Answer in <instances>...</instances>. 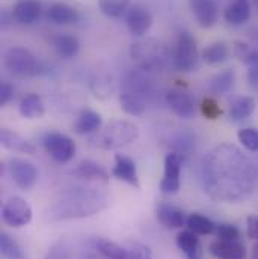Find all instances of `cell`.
Segmentation results:
<instances>
[{
  "mask_svg": "<svg viewBox=\"0 0 258 259\" xmlns=\"http://www.w3.org/2000/svg\"><path fill=\"white\" fill-rule=\"evenodd\" d=\"M3 65L8 69V72L18 78H27L35 77L44 72V66L41 62L23 47H12L5 53Z\"/></svg>",
  "mask_w": 258,
  "mask_h": 259,
  "instance_id": "5",
  "label": "cell"
},
{
  "mask_svg": "<svg viewBox=\"0 0 258 259\" xmlns=\"http://www.w3.org/2000/svg\"><path fill=\"white\" fill-rule=\"evenodd\" d=\"M92 246H94V250H97L106 259H130L129 249L107 238H95L92 241Z\"/></svg>",
  "mask_w": 258,
  "mask_h": 259,
  "instance_id": "27",
  "label": "cell"
},
{
  "mask_svg": "<svg viewBox=\"0 0 258 259\" xmlns=\"http://www.w3.org/2000/svg\"><path fill=\"white\" fill-rule=\"evenodd\" d=\"M82 259H106V258H104V256H101L100 253H98V255H97V253H86V255H85Z\"/></svg>",
  "mask_w": 258,
  "mask_h": 259,
  "instance_id": "45",
  "label": "cell"
},
{
  "mask_svg": "<svg viewBox=\"0 0 258 259\" xmlns=\"http://www.w3.org/2000/svg\"><path fill=\"white\" fill-rule=\"evenodd\" d=\"M248 237L258 241V215L248 217Z\"/></svg>",
  "mask_w": 258,
  "mask_h": 259,
  "instance_id": "42",
  "label": "cell"
},
{
  "mask_svg": "<svg viewBox=\"0 0 258 259\" xmlns=\"http://www.w3.org/2000/svg\"><path fill=\"white\" fill-rule=\"evenodd\" d=\"M186 226L188 229H191L196 235H210L213 232H216V223L213 220H210L208 217L198 214V212H192L188 220H186Z\"/></svg>",
  "mask_w": 258,
  "mask_h": 259,
  "instance_id": "31",
  "label": "cell"
},
{
  "mask_svg": "<svg viewBox=\"0 0 258 259\" xmlns=\"http://www.w3.org/2000/svg\"><path fill=\"white\" fill-rule=\"evenodd\" d=\"M205 193L214 200L236 202L245 199L257 183V164L233 145L213 148L201 167Z\"/></svg>",
  "mask_w": 258,
  "mask_h": 259,
  "instance_id": "1",
  "label": "cell"
},
{
  "mask_svg": "<svg viewBox=\"0 0 258 259\" xmlns=\"http://www.w3.org/2000/svg\"><path fill=\"white\" fill-rule=\"evenodd\" d=\"M210 253L216 259H246V247L245 244L237 241H224L216 240L208 247Z\"/></svg>",
  "mask_w": 258,
  "mask_h": 259,
  "instance_id": "18",
  "label": "cell"
},
{
  "mask_svg": "<svg viewBox=\"0 0 258 259\" xmlns=\"http://www.w3.org/2000/svg\"><path fill=\"white\" fill-rule=\"evenodd\" d=\"M0 143L3 148L20 154L33 155L36 152V146L32 142H29L27 139H24L23 136L9 128L0 130Z\"/></svg>",
  "mask_w": 258,
  "mask_h": 259,
  "instance_id": "19",
  "label": "cell"
},
{
  "mask_svg": "<svg viewBox=\"0 0 258 259\" xmlns=\"http://www.w3.org/2000/svg\"><path fill=\"white\" fill-rule=\"evenodd\" d=\"M103 125V118L98 112L91 110V109H85L80 112V115L77 116V121L74 124V131L80 136H86V134H94Z\"/></svg>",
  "mask_w": 258,
  "mask_h": 259,
  "instance_id": "22",
  "label": "cell"
},
{
  "mask_svg": "<svg viewBox=\"0 0 258 259\" xmlns=\"http://www.w3.org/2000/svg\"><path fill=\"white\" fill-rule=\"evenodd\" d=\"M156 215H157L159 223L165 229H180V228L186 226V220H188L183 209H180L178 206L165 203V202L157 205Z\"/></svg>",
  "mask_w": 258,
  "mask_h": 259,
  "instance_id": "16",
  "label": "cell"
},
{
  "mask_svg": "<svg viewBox=\"0 0 258 259\" xmlns=\"http://www.w3.org/2000/svg\"><path fill=\"white\" fill-rule=\"evenodd\" d=\"M120 106L130 116H142L146 110L145 98L131 89H126L120 94Z\"/></svg>",
  "mask_w": 258,
  "mask_h": 259,
  "instance_id": "24",
  "label": "cell"
},
{
  "mask_svg": "<svg viewBox=\"0 0 258 259\" xmlns=\"http://www.w3.org/2000/svg\"><path fill=\"white\" fill-rule=\"evenodd\" d=\"M43 146L46 152L59 164L71 161L76 155V142L62 133H47L43 137Z\"/></svg>",
  "mask_w": 258,
  "mask_h": 259,
  "instance_id": "6",
  "label": "cell"
},
{
  "mask_svg": "<svg viewBox=\"0 0 258 259\" xmlns=\"http://www.w3.org/2000/svg\"><path fill=\"white\" fill-rule=\"evenodd\" d=\"M43 5L38 0H18L12 8V17L20 23L30 26L41 18Z\"/></svg>",
  "mask_w": 258,
  "mask_h": 259,
  "instance_id": "17",
  "label": "cell"
},
{
  "mask_svg": "<svg viewBox=\"0 0 258 259\" xmlns=\"http://www.w3.org/2000/svg\"><path fill=\"white\" fill-rule=\"evenodd\" d=\"M163 178L160 181V192L163 194H175L181 187V166L183 155L172 151L166 154L163 163Z\"/></svg>",
  "mask_w": 258,
  "mask_h": 259,
  "instance_id": "9",
  "label": "cell"
},
{
  "mask_svg": "<svg viewBox=\"0 0 258 259\" xmlns=\"http://www.w3.org/2000/svg\"><path fill=\"white\" fill-rule=\"evenodd\" d=\"M198 62V47L196 39L191 32H181L175 42L174 50V64L181 72L194 71Z\"/></svg>",
  "mask_w": 258,
  "mask_h": 259,
  "instance_id": "7",
  "label": "cell"
},
{
  "mask_svg": "<svg viewBox=\"0 0 258 259\" xmlns=\"http://www.w3.org/2000/svg\"><path fill=\"white\" fill-rule=\"evenodd\" d=\"M248 80L252 86L258 88V64L249 66L248 69Z\"/></svg>",
  "mask_w": 258,
  "mask_h": 259,
  "instance_id": "43",
  "label": "cell"
},
{
  "mask_svg": "<svg viewBox=\"0 0 258 259\" xmlns=\"http://www.w3.org/2000/svg\"><path fill=\"white\" fill-rule=\"evenodd\" d=\"M130 55L131 59L143 71H160L165 68L169 58L166 46L154 38L140 39L131 44Z\"/></svg>",
  "mask_w": 258,
  "mask_h": 259,
  "instance_id": "4",
  "label": "cell"
},
{
  "mask_svg": "<svg viewBox=\"0 0 258 259\" xmlns=\"http://www.w3.org/2000/svg\"><path fill=\"white\" fill-rule=\"evenodd\" d=\"M252 259H258V241L254 244V249H252Z\"/></svg>",
  "mask_w": 258,
  "mask_h": 259,
  "instance_id": "46",
  "label": "cell"
},
{
  "mask_svg": "<svg viewBox=\"0 0 258 259\" xmlns=\"http://www.w3.org/2000/svg\"><path fill=\"white\" fill-rule=\"evenodd\" d=\"M8 169L12 183L21 190L32 189L38 181V169L32 161L12 157L8 163Z\"/></svg>",
  "mask_w": 258,
  "mask_h": 259,
  "instance_id": "10",
  "label": "cell"
},
{
  "mask_svg": "<svg viewBox=\"0 0 258 259\" xmlns=\"http://www.w3.org/2000/svg\"><path fill=\"white\" fill-rule=\"evenodd\" d=\"M44 259H69V250L66 247L64 241H58L55 243L46 253V258Z\"/></svg>",
  "mask_w": 258,
  "mask_h": 259,
  "instance_id": "38",
  "label": "cell"
},
{
  "mask_svg": "<svg viewBox=\"0 0 258 259\" xmlns=\"http://www.w3.org/2000/svg\"><path fill=\"white\" fill-rule=\"evenodd\" d=\"M18 112L26 119H40L46 115V106L38 94H27L20 100Z\"/></svg>",
  "mask_w": 258,
  "mask_h": 259,
  "instance_id": "23",
  "label": "cell"
},
{
  "mask_svg": "<svg viewBox=\"0 0 258 259\" xmlns=\"http://www.w3.org/2000/svg\"><path fill=\"white\" fill-rule=\"evenodd\" d=\"M225 21L231 26H242L251 18L249 0H231L224 11Z\"/></svg>",
  "mask_w": 258,
  "mask_h": 259,
  "instance_id": "20",
  "label": "cell"
},
{
  "mask_svg": "<svg viewBox=\"0 0 258 259\" xmlns=\"http://www.w3.org/2000/svg\"><path fill=\"white\" fill-rule=\"evenodd\" d=\"M255 98L249 97V95H243V97H237L230 103V118L233 121H243L246 118H249L254 112H255Z\"/></svg>",
  "mask_w": 258,
  "mask_h": 259,
  "instance_id": "25",
  "label": "cell"
},
{
  "mask_svg": "<svg viewBox=\"0 0 258 259\" xmlns=\"http://www.w3.org/2000/svg\"><path fill=\"white\" fill-rule=\"evenodd\" d=\"M166 100V104L169 106V109L178 116V118H183V119H188V118H192L195 115V100L194 97L186 92V91H181V89H174V91H169L165 97Z\"/></svg>",
  "mask_w": 258,
  "mask_h": 259,
  "instance_id": "12",
  "label": "cell"
},
{
  "mask_svg": "<svg viewBox=\"0 0 258 259\" xmlns=\"http://www.w3.org/2000/svg\"><path fill=\"white\" fill-rule=\"evenodd\" d=\"M126 24L131 35L142 38L153 26V15L146 8L140 5H133L126 14Z\"/></svg>",
  "mask_w": 258,
  "mask_h": 259,
  "instance_id": "11",
  "label": "cell"
},
{
  "mask_svg": "<svg viewBox=\"0 0 258 259\" xmlns=\"http://www.w3.org/2000/svg\"><path fill=\"white\" fill-rule=\"evenodd\" d=\"M196 23L202 29L213 27L219 20V8L214 0H189Z\"/></svg>",
  "mask_w": 258,
  "mask_h": 259,
  "instance_id": "13",
  "label": "cell"
},
{
  "mask_svg": "<svg viewBox=\"0 0 258 259\" xmlns=\"http://www.w3.org/2000/svg\"><path fill=\"white\" fill-rule=\"evenodd\" d=\"M53 47L61 58L72 59L80 52V41L74 35L59 33L53 38Z\"/></svg>",
  "mask_w": 258,
  "mask_h": 259,
  "instance_id": "26",
  "label": "cell"
},
{
  "mask_svg": "<svg viewBox=\"0 0 258 259\" xmlns=\"http://www.w3.org/2000/svg\"><path fill=\"white\" fill-rule=\"evenodd\" d=\"M216 237L217 240H224V241H237L240 240V231L234 225L220 223L216 226Z\"/></svg>",
  "mask_w": 258,
  "mask_h": 259,
  "instance_id": "37",
  "label": "cell"
},
{
  "mask_svg": "<svg viewBox=\"0 0 258 259\" xmlns=\"http://www.w3.org/2000/svg\"><path fill=\"white\" fill-rule=\"evenodd\" d=\"M130 259H153L151 250L142 244H133L129 249Z\"/></svg>",
  "mask_w": 258,
  "mask_h": 259,
  "instance_id": "40",
  "label": "cell"
},
{
  "mask_svg": "<svg viewBox=\"0 0 258 259\" xmlns=\"http://www.w3.org/2000/svg\"><path fill=\"white\" fill-rule=\"evenodd\" d=\"M74 177H77V180L83 183H95V184H103V186H107L109 183L107 170L101 164L92 160L80 161L77 167L74 169Z\"/></svg>",
  "mask_w": 258,
  "mask_h": 259,
  "instance_id": "15",
  "label": "cell"
},
{
  "mask_svg": "<svg viewBox=\"0 0 258 259\" xmlns=\"http://www.w3.org/2000/svg\"><path fill=\"white\" fill-rule=\"evenodd\" d=\"M32 208L30 205L20 196L9 197L2 208V220L9 228H23L32 220Z\"/></svg>",
  "mask_w": 258,
  "mask_h": 259,
  "instance_id": "8",
  "label": "cell"
},
{
  "mask_svg": "<svg viewBox=\"0 0 258 259\" xmlns=\"http://www.w3.org/2000/svg\"><path fill=\"white\" fill-rule=\"evenodd\" d=\"M233 52H234V56L240 62L246 64L248 66L258 64V49H255L252 44H248L243 41H236L233 46Z\"/></svg>",
  "mask_w": 258,
  "mask_h": 259,
  "instance_id": "34",
  "label": "cell"
},
{
  "mask_svg": "<svg viewBox=\"0 0 258 259\" xmlns=\"http://www.w3.org/2000/svg\"><path fill=\"white\" fill-rule=\"evenodd\" d=\"M230 58V47L224 41H216L202 50V59L208 65H219Z\"/></svg>",
  "mask_w": 258,
  "mask_h": 259,
  "instance_id": "30",
  "label": "cell"
},
{
  "mask_svg": "<svg viewBox=\"0 0 258 259\" xmlns=\"http://www.w3.org/2000/svg\"><path fill=\"white\" fill-rule=\"evenodd\" d=\"M199 110H201V115L205 119H210V121H214V119H217L222 115V109H220L219 103L213 97L202 98L201 106H199Z\"/></svg>",
  "mask_w": 258,
  "mask_h": 259,
  "instance_id": "35",
  "label": "cell"
},
{
  "mask_svg": "<svg viewBox=\"0 0 258 259\" xmlns=\"http://www.w3.org/2000/svg\"><path fill=\"white\" fill-rule=\"evenodd\" d=\"M234 84V71L227 68L220 72H216L208 80V91L213 95H225L231 91Z\"/></svg>",
  "mask_w": 258,
  "mask_h": 259,
  "instance_id": "29",
  "label": "cell"
},
{
  "mask_svg": "<svg viewBox=\"0 0 258 259\" xmlns=\"http://www.w3.org/2000/svg\"><path fill=\"white\" fill-rule=\"evenodd\" d=\"M47 20L53 24L65 26V24H72L79 21V12L76 8L66 5V3H53L49 6L47 12Z\"/></svg>",
  "mask_w": 258,
  "mask_h": 259,
  "instance_id": "21",
  "label": "cell"
},
{
  "mask_svg": "<svg viewBox=\"0 0 258 259\" xmlns=\"http://www.w3.org/2000/svg\"><path fill=\"white\" fill-rule=\"evenodd\" d=\"M98 8L107 18L117 20L127 14L130 0H98Z\"/></svg>",
  "mask_w": 258,
  "mask_h": 259,
  "instance_id": "32",
  "label": "cell"
},
{
  "mask_svg": "<svg viewBox=\"0 0 258 259\" xmlns=\"http://www.w3.org/2000/svg\"><path fill=\"white\" fill-rule=\"evenodd\" d=\"M249 38H251V44L258 49V29H254V30H251V33H249Z\"/></svg>",
  "mask_w": 258,
  "mask_h": 259,
  "instance_id": "44",
  "label": "cell"
},
{
  "mask_svg": "<svg viewBox=\"0 0 258 259\" xmlns=\"http://www.w3.org/2000/svg\"><path fill=\"white\" fill-rule=\"evenodd\" d=\"M237 139L243 148L251 152H258V130L243 128L237 133Z\"/></svg>",
  "mask_w": 258,
  "mask_h": 259,
  "instance_id": "36",
  "label": "cell"
},
{
  "mask_svg": "<svg viewBox=\"0 0 258 259\" xmlns=\"http://www.w3.org/2000/svg\"><path fill=\"white\" fill-rule=\"evenodd\" d=\"M14 86L8 81H2L0 84V106H6L14 98Z\"/></svg>",
  "mask_w": 258,
  "mask_h": 259,
  "instance_id": "41",
  "label": "cell"
},
{
  "mask_svg": "<svg viewBox=\"0 0 258 259\" xmlns=\"http://www.w3.org/2000/svg\"><path fill=\"white\" fill-rule=\"evenodd\" d=\"M112 177L117 178L118 181L129 184L134 189H140L136 163L127 155H123V154L115 155V164L112 167Z\"/></svg>",
  "mask_w": 258,
  "mask_h": 259,
  "instance_id": "14",
  "label": "cell"
},
{
  "mask_svg": "<svg viewBox=\"0 0 258 259\" xmlns=\"http://www.w3.org/2000/svg\"><path fill=\"white\" fill-rule=\"evenodd\" d=\"M139 136V128L130 121H112L104 128L98 130L94 137H91V143L95 148L114 151L123 146H127L134 142Z\"/></svg>",
  "mask_w": 258,
  "mask_h": 259,
  "instance_id": "3",
  "label": "cell"
},
{
  "mask_svg": "<svg viewBox=\"0 0 258 259\" xmlns=\"http://www.w3.org/2000/svg\"><path fill=\"white\" fill-rule=\"evenodd\" d=\"M92 84H97V88H92L95 97L98 98H107L109 95H112V91H114V86H112V81H109V78H98V81H94Z\"/></svg>",
  "mask_w": 258,
  "mask_h": 259,
  "instance_id": "39",
  "label": "cell"
},
{
  "mask_svg": "<svg viewBox=\"0 0 258 259\" xmlns=\"http://www.w3.org/2000/svg\"><path fill=\"white\" fill-rule=\"evenodd\" d=\"M254 3H255V6L258 8V0H254Z\"/></svg>",
  "mask_w": 258,
  "mask_h": 259,
  "instance_id": "47",
  "label": "cell"
},
{
  "mask_svg": "<svg viewBox=\"0 0 258 259\" xmlns=\"http://www.w3.org/2000/svg\"><path fill=\"white\" fill-rule=\"evenodd\" d=\"M177 246L188 259H201V243L198 235L191 229L181 231L177 235Z\"/></svg>",
  "mask_w": 258,
  "mask_h": 259,
  "instance_id": "28",
  "label": "cell"
},
{
  "mask_svg": "<svg viewBox=\"0 0 258 259\" xmlns=\"http://www.w3.org/2000/svg\"><path fill=\"white\" fill-rule=\"evenodd\" d=\"M0 252L6 259H26L21 246L8 232L0 234Z\"/></svg>",
  "mask_w": 258,
  "mask_h": 259,
  "instance_id": "33",
  "label": "cell"
},
{
  "mask_svg": "<svg viewBox=\"0 0 258 259\" xmlns=\"http://www.w3.org/2000/svg\"><path fill=\"white\" fill-rule=\"evenodd\" d=\"M107 206V196L100 190V186H74L61 193L49 209V219L72 220L85 219L98 214Z\"/></svg>",
  "mask_w": 258,
  "mask_h": 259,
  "instance_id": "2",
  "label": "cell"
}]
</instances>
